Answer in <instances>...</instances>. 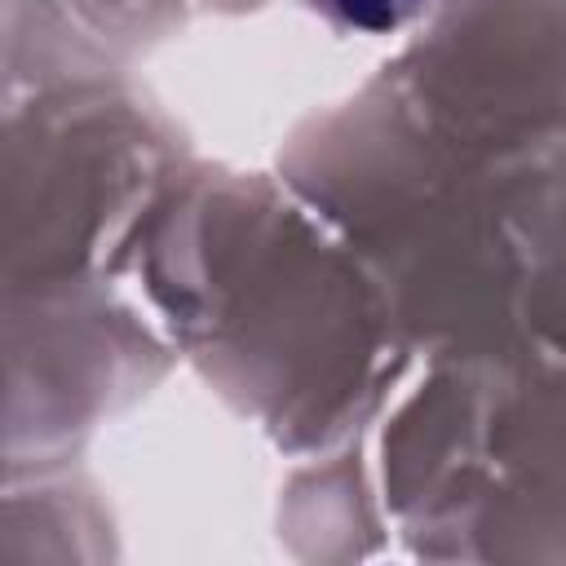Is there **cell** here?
<instances>
[{"label": "cell", "instance_id": "1", "mask_svg": "<svg viewBox=\"0 0 566 566\" xmlns=\"http://www.w3.org/2000/svg\"><path fill=\"white\" fill-rule=\"evenodd\" d=\"M323 4L363 31H389L420 9V0H323Z\"/></svg>", "mask_w": 566, "mask_h": 566}]
</instances>
